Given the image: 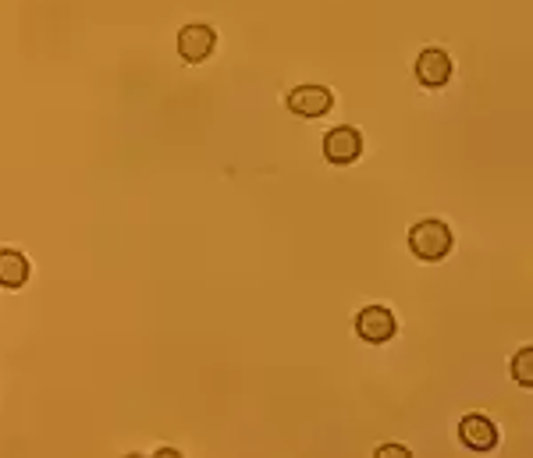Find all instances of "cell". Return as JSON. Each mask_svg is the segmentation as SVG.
I'll return each instance as SVG.
<instances>
[{
    "instance_id": "8",
    "label": "cell",
    "mask_w": 533,
    "mask_h": 458,
    "mask_svg": "<svg viewBox=\"0 0 533 458\" xmlns=\"http://www.w3.org/2000/svg\"><path fill=\"white\" fill-rule=\"evenodd\" d=\"M29 281V260L18 249H0V285L22 288Z\"/></svg>"
},
{
    "instance_id": "4",
    "label": "cell",
    "mask_w": 533,
    "mask_h": 458,
    "mask_svg": "<svg viewBox=\"0 0 533 458\" xmlns=\"http://www.w3.org/2000/svg\"><path fill=\"white\" fill-rule=\"evenodd\" d=\"M214 43H217V32L203 22H192L178 32V54L185 57L189 64H203L210 54H214Z\"/></svg>"
},
{
    "instance_id": "6",
    "label": "cell",
    "mask_w": 533,
    "mask_h": 458,
    "mask_svg": "<svg viewBox=\"0 0 533 458\" xmlns=\"http://www.w3.org/2000/svg\"><path fill=\"white\" fill-rule=\"evenodd\" d=\"M416 79L427 89H441L448 79H452V57L441 47H427L420 57H416Z\"/></svg>"
},
{
    "instance_id": "7",
    "label": "cell",
    "mask_w": 533,
    "mask_h": 458,
    "mask_svg": "<svg viewBox=\"0 0 533 458\" xmlns=\"http://www.w3.org/2000/svg\"><path fill=\"white\" fill-rule=\"evenodd\" d=\"M459 441L470 451H491L498 444V427L487 416H480V412H470L459 423Z\"/></svg>"
},
{
    "instance_id": "9",
    "label": "cell",
    "mask_w": 533,
    "mask_h": 458,
    "mask_svg": "<svg viewBox=\"0 0 533 458\" xmlns=\"http://www.w3.org/2000/svg\"><path fill=\"white\" fill-rule=\"evenodd\" d=\"M512 373H516V380L523 387H533V348L516 352V359H512Z\"/></svg>"
},
{
    "instance_id": "1",
    "label": "cell",
    "mask_w": 533,
    "mask_h": 458,
    "mask_svg": "<svg viewBox=\"0 0 533 458\" xmlns=\"http://www.w3.org/2000/svg\"><path fill=\"white\" fill-rule=\"evenodd\" d=\"M409 249L423 263L445 260L452 253V228L445 221H438V217H427V221L413 224V231H409Z\"/></svg>"
},
{
    "instance_id": "2",
    "label": "cell",
    "mask_w": 533,
    "mask_h": 458,
    "mask_svg": "<svg viewBox=\"0 0 533 458\" xmlns=\"http://www.w3.org/2000/svg\"><path fill=\"white\" fill-rule=\"evenodd\" d=\"M398 331V320L395 313H391L388 306H366L359 309L356 316V334L363 341H370V345H384V341H391Z\"/></svg>"
},
{
    "instance_id": "5",
    "label": "cell",
    "mask_w": 533,
    "mask_h": 458,
    "mask_svg": "<svg viewBox=\"0 0 533 458\" xmlns=\"http://www.w3.org/2000/svg\"><path fill=\"white\" fill-rule=\"evenodd\" d=\"M324 157L331 160V164H352V160L363 157V135L349 125L331 128V132L324 135Z\"/></svg>"
},
{
    "instance_id": "3",
    "label": "cell",
    "mask_w": 533,
    "mask_h": 458,
    "mask_svg": "<svg viewBox=\"0 0 533 458\" xmlns=\"http://www.w3.org/2000/svg\"><path fill=\"white\" fill-rule=\"evenodd\" d=\"M285 103L288 111L299 114V118H324L335 107V96L327 86H295Z\"/></svg>"
},
{
    "instance_id": "10",
    "label": "cell",
    "mask_w": 533,
    "mask_h": 458,
    "mask_svg": "<svg viewBox=\"0 0 533 458\" xmlns=\"http://www.w3.org/2000/svg\"><path fill=\"white\" fill-rule=\"evenodd\" d=\"M377 455L381 458H409V448H402V444H381Z\"/></svg>"
}]
</instances>
